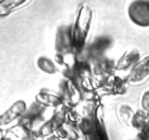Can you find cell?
Listing matches in <instances>:
<instances>
[{
  "mask_svg": "<svg viewBox=\"0 0 149 140\" xmlns=\"http://www.w3.org/2000/svg\"><path fill=\"white\" fill-rule=\"evenodd\" d=\"M114 69H116V64L109 59L102 58L100 61H97L94 70L96 74L100 76H107V75H110Z\"/></svg>",
  "mask_w": 149,
  "mask_h": 140,
  "instance_id": "obj_9",
  "label": "cell"
},
{
  "mask_svg": "<svg viewBox=\"0 0 149 140\" xmlns=\"http://www.w3.org/2000/svg\"><path fill=\"white\" fill-rule=\"evenodd\" d=\"M92 21V11L88 6L83 5L72 30L73 44L75 49H81L86 43Z\"/></svg>",
  "mask_w": 149,
  "mask_h": 140,
  "instance_id": "obj_1",
  "label": "cell"
},
{
  "mask_svg": "<svg viewBox=\"0 0 149 140\" xmlns=\"http://www.w3.org/2000/svg\"><path fill=\"white\" fill-rule=\"evenodd\" d=\"M28 0H2L0 2V16H6L14 10L20 8Z\"/></svg>",
  "mask_w": 149,
  "mask_h": 140,
  "instance_id": "obj_8",
  "label": "cell"
},
{
  "mask_svg": "<svg viewBox=\"0 0 149 140\" xmlns=\"http://www.w3.org/2000/svg\"><path fill=\"white\" fill-rule=\"evenodd\" d=\"M26 110V105L23 101H18L0 117V123L7 124L23 115Z\"/></svg>",
  "mask_w": 149,
  "mask_h": 140,
  "instance_id": "obj_5",
  "label": "cell"
},
{
  "mask_svg": "<svg viewBox=\"0 0 149 140\" xmlns=\"http://www.w3.org/2000/svg\"><path fill=\"white\" fill-rule=\"evenodd\" d=\"M37 101L42 106L58 107L63 104V100L61 97L48 90L41 91L37 95Z\"/></svg>",
  "mask_w": 149,
  "mask_h": 140,
  "instance_id": "obj_6",
  "label": "cell"
},
{
  "mask_svg": "<svg viewBox=\"0 0 149 140\" xmlns=\"http://www.w3.org/2000/svg\"><path fill=\"white\" fill-rule=\"evenodd\" d=\"M110 43V40L106 37H100L99 39L96 40L91 46V54L97 56L100 55L108 48Z\"/></svg>",
  "mask_w": 149,
  "mask_h": 140,
  "instance_id": "obj_11",
  "label": "cell"
},
{
  "mask_svg": "<svg viewBox=\"0 0 149 140\" xmlns=\"http://www.w3.org/2000/svg\"><path fill=\"white\" fill-rule=\"evenodd\" d=\"M129 17L134 24L143 27L149 26V1L136 0L130 5Z\"/></svg>",
  "mask_w": 149,
  "mask_h": 140,
  "instance_id": "obj_2",
  "label": "cell"
},
{
  "mask_svg": "<svg viewBox=\"0 0 149 140\" xmlns=\"http://www.w3.org/2000/svg\"><path fill=\"white\" fill-rule=\"evenodd\" d=\"M140 52L136 49L130 50L126 52L116 64V70L127 71L130 68H132L140 60Z\"/></svg>",
  "mask_w": 149,
  "mask_h": 140,
  "instance_id": "obj_4",
  "label": "cell"
},
{
  "mask_svg": "<svg viewBox=\"0 0 149 140\" xmlns=\"http://www.w3.org/2000/svg\"><path fill=\"white\" fill-rule=\"evenodd\" d=\"M85 128L88 140H107L104 130L97 120H94V123H86Z\"/></svg>",
  "mask_w": 149,
  "mask_h": 140,
  "instance_id": "obj_7",
  "label": "cell"
},
{
  "mask_svg": "<svg viewBox=\"0 0 149 140\" xmlns=\"http://www.w3.org/2000/svg\"><path fill=\"white\" fill-rule=\"evenodd\" d=\"M149 78V56L138 61L132 68L128 77V82L132 84H140Z\"/></svg>",
  "mask_w": 149,
  "mask_h": 140,
  "instance_id": "obj_3",
  "label": "cell"
},
{
  "mask_svg": "<svg viewBox=\"0 0 149 140\" xmlns=\"http://www.w3.org/2000/svg\"><path fill=\"white\" fill-rule=\"evenodd\" d=\"M141 105L143 111L146 113H149V91H146L143 95L141 100Z\"/></svg>",
  "mask_w": 149,
  "mask_h": 140,
  "instance_id": "obj_12",
  "label": "cell"
},
{
  "mask_svg": "<svg viewBox=\"0 0 149 140\" xmlns=\"http://www.w3.org/2000/svg\"><path fill=\"white\" fill-rule=\"evenodd\" d=\"M37 67L41 71L49 75H54L58 72V67L51 59L46 56H42L37 60Z\"/></svg>",
  "mask_w": 149,
  "mask_h": 140,
  "instance_id": "obj_10",
  "label": "cell"
}]
</instances>
